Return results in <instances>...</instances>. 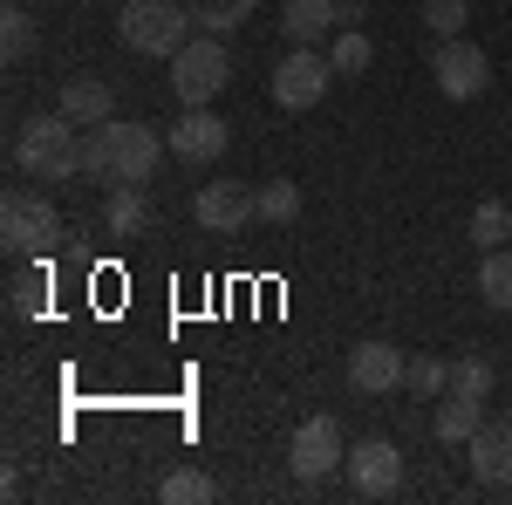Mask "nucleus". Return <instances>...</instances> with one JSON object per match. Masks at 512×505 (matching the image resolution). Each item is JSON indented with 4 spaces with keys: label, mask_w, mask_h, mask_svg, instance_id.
Listing matches in <instances>:
<instances>
[{
    "label": "nucleus",
    "mask_w": 512,
    "mask_h": 505,
    "mask_svg": "<svg viewBox=\"0 0 512 505\" xmlns=\"http://www.w3.org/2000/svg\"><path fill=\"white\" fill-rule=\"evenodd\" d=\"M164 157H171V137L158 123L110 117L96 130H82V178L89 185H151V171Z\"/></svg>",
    "instance_id": "f257e3e1"
},
{
    "label": "nucleus",
    "mask_w": 512,
    "mask_h": 505,
    "mask_svg": "<svg viewBox=\"0 0 512 505\" xmlns=\"http://www.w3.org/2000/svg\"><path fill=\"white\" fill-rule=\"evenodd\" d=\"M14 164L28 178H41V185H69V178H82V130L62 110L55 117H28L14 130Z\"/></svg>",
    "instance_id": "f03ea898"
},
{
    "label": "nucleus",
    "mask_w": 512,
    "mask_h": 505,
    "mask_svg": "<svg viewBox=\"0 0 512 505\" xmlns=\"http://www.w3.org/2000/svg\"><path fill=\"white\" fill-rule=\"evenodd\" d=\"M192 7L185 0H123L117 14V35L130 55H158V62H171L185 41H192Z\"/></svg>",
    "instance_id": "7ed1b4c3"
},
{
    "label": "nucleus",
    "mask_w": 512,
    "mask_h": 505,
    "mask_svg": "<svg viewBox=\"0 0 512 505\" xmlns=\"http://www.w3.org/2000/svg\"><path fill=\"white\" fill-rule=\"evenodd\" d=\"M233 82V55H226V35H192L178 55H171V89L185 110H212V96Z\"/></svg>",
    "instance_id": "20e7f679"
},
{
    "label": "nucleus",
    "mask_w": 512,
    "mask_h": 505,
    "mask_svg": "<svg viewBox=\"0 0 512 505\" xmlns=\"http://www.w3.org/2000/svg\"><path fill=\"white\" fill-rule=\"evenodd\" d=\"M55 239H62V212L48 205V192H7V205H0V246L14 260H41Z\"/></svg>",
    "instance_id": "39448f33"
},
{
    "label": "nucleus",
    "mask_w": 512,
    "mask_h": 505,
    "mask_svg": "<svg viewBox=\"0 0 512 505\" xmlns=\"http://www.w3.org/2000/svg\"><path fill=\"white\" fill-rule=\"evenodd\" d=\"M328 82H335V62L321 55V48H287L274 62V103L280 110H315L321 96H328Z\"/></svg>",
    "instance_id": "423d86ee"
},
{
    "label": "nucleus",
    "mask_w": 512,
    "mask_h": 505,
    "mask_svg": "<svg viewBox=\"0 0 512 505\" xmlns=\"http://www.w3.org/2000/svg\"><path fill=\"white\" fill-rule=\"evenodd\" d=\"M431 82L451 96V103H478V96L492 89V62H485L478 41L451 35V41H437V55H431Z\"/></svg>",
    "instance_id": "0eeeda50"
},
{
    "label": "nucleus",
    "mask_w": 512,
    "mask_h": 505,
    "mask_svg": "<svg viewBox=\"0 0 512 505\" xmlns=\"http://www.w3.org/2000/svg\"><path fill=\"white\" fill-rule=\"evenodd\" d=\"M287 465L301 485H321L328 471L349 465V444H342V424L335 417H308V424L294 430V444H287Z\"/></svg>",
    "instance_id": "6e6552de"
},
{
    "label": "nucleus",
    "mask_w": 512,
    "mask_h": 505,
    "mask_svg": "<svg viewBox=\"0 0 512 505\" xmlns=\"http://www.w3.org/2000/svg\"><path fill=\"white\" fill-rule=\"evenodd\" d=\"M192 212H198L205 233H246L260 219V198H253V185H239V178H212V185H198Z\"/></svg>",
    "instance_id": "1a4fd4ad"
},
{
    "label": "nucleus",
    "mask_w": 512,
    "mask_h": 505,
    "mask_svg": "<svg viewBox=\"0 0 512 505\" xmlns=\"http://www.w3.org/2000/svg\"><path fill=\"white\" fill-rule=\"evenodd\" d=\"M349 485L362 492V499H390L396 485H403V451H396L390 437L349 444Z\"/></svg>",
    "instance_id": "9d476101"
},
{
    "label": "nucleus",
    "mask_w": 512,
    "mask_h": 505,
    "mask_svg": "<svg viewBox=\"0 0 512 505\" xmlns=\"http://www.w3.org/2000/svg\"><path fill=\"white\" fill-rule=\"evenodd\" d=\"M403 362L410 355L390 349V342H355L349 349V389L355 396H390V389H403Z\"/></svg>",
    "instance_id": "9b49d317"
},
{
    "label": "nucleus",
    "mask_w": 512,
    "mask_h": 505,
    "mask_svg": "<svg viewBox=\"0 0 512 505\" xmlns=\"http://www.w3.org/2000/svg\"><path fill=\"white\" fill-rule=\"evenodd\" d=\"M465 451H472V478H478V485L512 492V417H506V424H478Z\"/></svg>",
    "instance_id": "f8f14e48"
},
{
    "label": "nucleus",
    "mask_w": 512,
    "mask_h": 505,
    "mask_svg": "<svg viewBox=\"0 0 512 505\" xmlns=\"http://www.w3.org/2000/svg\"><path fill=\"white\" fill-rule=\"evenodd\" d=\"M171 137V157H185V164H212V157H226V123L212 117V110H185V117L164 130Z\"/></svg>",
    "instance_id": "ddd939ff"
},
{
    "label": "nucleus",
    "mask_w": 512,
    "mask_h": 505,
    "mask_svg": "<svg viewBox=\"0 0 512 505\" xmlns=\"http://www.w3.org/2000/svg\"><path fill=\"white\" fill-rule=\"evenodd\" d=\"M55 110L76 123V130H96V123L117 117V89H110L103 76H69V82H62V103H55Z\"/></svg>",
    "instance_id": "4468645a"
},
{
    "label": "nucleus",
    "mask_w": 512,
    "mask_h": 505,
    "mask_svg": "<svg viewBox=\"0 0 512 505\" xmlns=\"http://www.w3.org/2000/svg\"><path fill=\"white\" fill-rule=\"evenodd\" d=\"M335 28H342V0H287L280 7V35L294 48H321Z\"/></svg>",
    "instance_id": "2eb2a0df"
},
{
    "label": "nucleus",
    "mask_w": 512,
    "mask_h": 505,
    "mask_svg": "<svg viewBox=\"0 0 512 505\" xmlns=\"http://www.w3.org/2000/svg\"><path fill=\"white\" fill-rule=\"evenodd\" d=\"M144 219H151L144 185H110V198H103V233H110V239H137V233H144Z\"/></svg>",
    "instance_id": "dca6fc26"
},
{
    "label": "nucleus",
    "mask_w": 512,
    "mask_h": 505,
    "mask_svg": "<svg viewBox=\"0 0 512 505\" xmlns=\"http://www.w3.org/2000/svg\"><path fill=\"white\" fill-rule=\"evenodd\" d=\"M478 301L492 314H512V246H492L478 260Z\"/></svg>",
    "instance_id": "f3484780"
},
{
    "label": "nucleus",
    "mask_w": 512,
    "mask_h": 505,
    "mask_svg": "<svg viewBox=\"0 0 512 505\" xmlns=\"http://www.w3.org/2000/svg\"><path fill=\"white\" fill-rule=\"evenodd\" d=\"M485 424V410H478V396H458V389H444V403H437V437L444 444H472V430Z\"/></svg>",
    "instance_id": "a211bd4d"
},
{
    "label": "nucleus",
    "mask_w": 512,
    "mask_h": 505,
    "mask_svg": "<svg viewBox=\"0 0 512 505\" xmlns=\"http://www.w3.org/2000/svg\"><path fill=\"white\" fill-rule=\"evenodd\" d=\"M185 7H192V21L205 28V35H233V28L253 21V7H260V0H185Z\"/></svg>",
    "instance_id": "6ab92c4d"
},
{
    "label": "nucleus",
    "mask_w": 512,
    "mask_h": 505,
    "mask_svg": "<svg viewBox=\"0 0 512 505\" xmlns=\"http://www.w3.org/2000/svg\"><path fill=\"white\" fill-rule=\"evenodd\" d=\"M506 239H512V205H506V198H478L472 246H478V253H492V246H506Z\"/></svg>",
    "instance_id": "aec40b11"
},
{
    "label": "nucleus",
    "mask_w": 512,
    "mask_h": 505,
    "mask_svg": "<svg viewBox=\"0 0 512 505\" xmlns=\"http://www.w3.org/2000/svg\"><path fill=\"white\" fill-rule=\"evenodd\" d=\"M158 499L164 505H212V499H219V485H212V471L185 465V471H171V478L158 485Z\"/></svg>",
    "instance_id": "412c9836"
},
{
    "label": "nucleus",
    "mask_w": 512,
    "mask_h": 505,
    "mask_svg": "<svg viewBox=\"0 0 512 505\" xmlns=\"http://www.w3.org/2000/svg\"><path fill=\"white\" fill-rule=\"evenodd\" d=\"M403 389L424 403V396H444L451 389V362H437V355H410L403 362Z\"/></svg>",
    "instance_id": "4be33fe9"
},
{
    "label": "nucleus",
    "mask_w": 512,
    "mask_h": 505,
    "mask_svg": "<svg viewBox=\"0 0 512 505\" xmlns=\"http://www.w3.org/2000/svg\"><path fill=\"white\" fill-rule=\"evenodd\" d=\"M7 308L21 314V321H35V314L48 308V273L21 267V273H14V280H7Z\"/></svg>",
    "instance_id": "5701e85b"
},
{
    "label": "nucleus",
    "mask_w": 512,
    "mask_h": 505,
    "mask_svg": "<svg viewBox=\"0 0 512 505\" xmlns=\"http://www.w3.org/2000/svg\"><path fill=\"white\" fill-rule=\"evenodd\" d=\"M253 198H260V219H274V226L301 219V185H294V178H267Z\"/></svg>",
    "instance_id": "b1692460"
},
{
    "label": "nucleus",
    "mask_w": 512,
    "mask_h": 505,
    "mask_svg": "<svg viewBox=\"0 0 512 505\" xmlns=\"http://www.w3.org/2000/svg\"><path fill=\"white\" fill-rule=\"evenodd\" d=\"M328 62H335V76H362L369 69V28H335Z\"/></svg>",
    "instance_id": "393cba45"
},
{
    "label": "nucleus",
    "mask_w": 512,
    "mask_h": 505,
    "mask_svg": "<svg viewBox=\"0 0 512 505\" xmlns=\"http://www.w3.org/2000/svg\"><path fill=\"white\" fill-rule=\"evenodd\" d=\"M28 48H35V21H28V7H0V55L21 62Z\"/></svg>",
    "instance_id": "a878e982"
},
{
    "label": "nucleus",
    "mask_w": 512,
    "mask_h": 505,
    "mask_svg": "<svg viewBox=\"0 0 512 505\" xmlns=\"http://www.w3.org/2000/svg\"><path fill=\"white\" fill-rule=\"evenodd\" d=\"M465 21H472V0H424V28H431L437 41L465 35Z\"/></svg>",
    "instance_id": "bb28decb"
},
{
    "label": "nucleus",
    "mask_w": 512,
    "mask_h": 505,
    "mask_svg": "<svg viewBox=\"0 0 512 505\" xmlns=\"http://www.w3.org/2000/svg\"><path fill=\"white\" fill-rule=\"evenodd\" d=\"M451 389L485 403V396H492V362H485V355H458V362H451Z\"/></svg>",
    "instance_id": "cd10ccee"
}]
</instances>
